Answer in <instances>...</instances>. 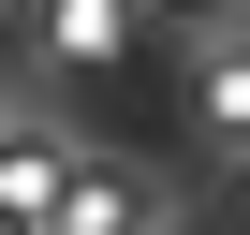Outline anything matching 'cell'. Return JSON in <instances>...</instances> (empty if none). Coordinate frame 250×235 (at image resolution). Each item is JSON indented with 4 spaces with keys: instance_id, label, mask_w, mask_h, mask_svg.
I'll use <instances>...</instances> for the list:
<instances>
[{
    "instance_id": "6da1fadb",
    "label": "cell",
    "mask_w": 250,
    "mask_h": 235,
    "mask_svg": "<svg viewBox=\"0 0 250 235\" xmlns=\"http://www.w3.org/2000/svg\"><path fill=\"white\" fill-rule=\"evenodd\" d=\"M118 30H133V0H59V44H74V59H103Z\"/></svg>"
},
{
    "instance_id": "7a4b0ae2",
    "label": "cell",
    "mask_w": 250,
    "mask_h": 235,
    "mask_svg": "<svg viewBox=\"0 0 250 235\" xmlns=\"http://www.w3.org/2000/svg\"><path fill=\"white\" fill-rule=\"evenodd\" d=\"M206 118H221V133H250V59H206Z\"/></svg>"
},
{
    "instance_id": "3957f363",
    "label": "cell",
    "mask_w": 250,
    "mask_h": 235,
    "mask_svg": "<svg viewBox=\"0 0 250 235\" xmlns=\"http://www.w3.org/2000/svg\"><path fill=\"white\" fill-rule=\"evenodd\" d=\"M0 15H15V0H0Z\"/></svg>"
}]
</instances>
